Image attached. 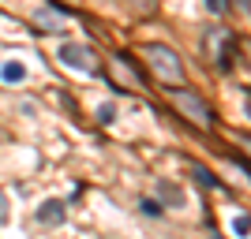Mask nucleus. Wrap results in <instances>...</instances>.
<instances>
[{"mask_svg": "<svg viewBox=\"0 0 251 239\" xmlns=\"http://www.w3.org/2000/svg\"><path fill=\"white\" fill-rule=\"evenodd\" d=\"M147 60H150V67H154L157 79H165V83H180V79H184L180 56L173 49H165V45H147Z\"/></svg>", "mask_w": 251, "mask_h": 239, "instance_id": "obj_1", "label": "nucleus"}, {"mask_svg": "<svg viewBox=\"0 0 251 239\" xmlns=\"http://www.w3.org/2000/svg\"><path fill=\"white\" fill-rule=\"evenodd\" d=\"M173 101H176V109L188 116L195 127H210V109L195 90H173Z\"/></svg>", "mask_w": 251, "mask_h": 239, "instance_id": "obj_2", "label": "nucleus"}, {"mask_svg": "<svg viewBox=\"0 0 251 239\" xmlns=\"http://www.w3.org/2000/svg\"><path fill=\"white\" fill-rule=\"evenodd\" d=\"M72 71H94V52L86 49V45H75V42H64L60 52H56Z\"/></svg>", "mask_w": 251, "mask_h": 239, "instance_id": "obj_3", "label": "nucleus"}, {"mask_svg": "<svg viewBox=\"0 0 251 239\" xmlns=\"http://www.w3.org/2000/svg\"><path fill=\"white\" fill-rule=\"evenodd\" d=\"M38 220H45V224H60V220H64V206H60V202H45L42 213H38Z\"/></svg>", "mask_w": 251, "mask_h": 239, "instance_id": "obj_4", "label": "nucleus"}, {"mask_svg": "<svg viewBox=\"0 0 251 239\" xmlns=\"http://www.w3.org/2000/svg\"><path fill=\"white\" fill-rule=\"evenodd\" d=\"M0 79H4V83H23V79H26V67L15 64V60H8L4 67H0Z\"/></svg>", "mask_w": 251, "mask_h": 239, "instance_id": "obj_5", "label": "nucleus"}, {"mask_svg": "<svg viewBox=\"0 0 251 239\" xmlns=\"http://www.w3.org/2000/svg\"><path fill=\"white\" fill-rule=\"evenodd\" d=\"M232 232H236L240 239H248V232H251V220H248V213H240V217L232 220Z\"/></svg>", "mask_w": 251, "mask_h": 239, "instance_id": "obj_6", "label": "nucleus"}, {"mask_svg": "<svg viewBox=\"0 0 251 239\" xmlns=\"http://www.w3.org/2000/svg\"><path fill=\"white\" fill-rule=\"evenodd\" d=\"M139 209H143L147 217H161V206H157L154 198H143V206H139Z\"/></svg>", "mask_w": 251, "mask_h": 239, "instance_id": "obj_7", "label": "nucleus"}, {"mask_svg": "<svg viewBox=\"0 0 251 239\" xmlns=\"http://www.w3.org/2000/svg\"><path fill=\"white\" fill-rule=\"evenodd\" d=\"M195 179H199V183H202V187H218V179H214V176H210V172H206V168H195Z\"/></svg>", "mask_w": 251, "mask_h": 239, "instance_id": "obj_8", "label": "nucleus"}, {"mask_svg": "<svg viewBox=\"0 0 251 239\" xmlns=\"http://www.w3.org/2000/svg\"><path fill=\"white\" fill-rule=\"evenodd\" d=\"M225 8H229V0H206V11L214 15H225Z\"/></svg>", "mask_w": 251, "mask_h": 239, "instance_id": "obj_9", "label": "nucleus"}, {"mask_svg": "<svg viewBox=\"0 0 251 239\" xmlns=\"http://www.w3.org/2000/svg\"><path fill=\"white\" fill-rule=\"evenodd\" d=\"M113 116H116V109H113V105H101V109H98V120H101V124H109Z\"/></svg>", "mask_w": 251, "mask_h": 239, "instance_id": "obj_10", "label": "nucleus"}, {"mask_svg": "<svg viewBox=\"0 0 251 239\" xmlns=\"http://www.w3.org/2000/svg\"><path fill=\"white\" fill-rule=\"evenodd\" d=\"M8 217V198H4V191H0V220Z\"/></svg>", "mask_w": 251, "mask_h": 239, "instance_id": "obj_11", "label": "nucleus"}, {"mask_svg": "<svg viewBox=\"0 0 251 239\" xmlns=\"http://www.w3.org/2000/svg\"><path fill=\"white\" fill-rule=\"evenodd\" d=\"M236 4H240V8H248V0H236Z\"/></svg>", "mask_w": 251, "mask_h": 239, "instance_id": "obj_12", "label": "nucleus"}]
</instances>
